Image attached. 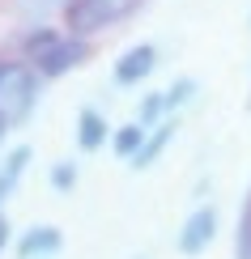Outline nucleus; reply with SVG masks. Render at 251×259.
Here are the masks:
<instances>
[{
    "mask_svg": "<svg viewBox=\"0 0 251 259\" xmlns=\"http://www.w3.org/2000/svg\"><path fill=\"white\" fill-rule=\"evenodd\" d=\"M39 90L43 77L30 60H0V119L9 127L30 119V111L39 106Z\"/></svg>",
    "mask_w": 251,
    "mask_h": 259,
    "instance_id": "nucleus-1",
    "label": "nucleus"
},
{
    "mask_svg": "<svg viewBox=\"0 0 251 259\" xmlns=\"http://www.w3.org/2000/svg\"><path fill=\"white\" fill-rule=\"evenodd\" d=\"M145 0H68L64 5V26L68 34H81L90 38L98 30H111L119 21H128Z\"/></svg>",
    "mask_w": 251,
    "mask_h": 259,
    "instance_id": "nucleus-2",
    "label": "nucleus"
},
{
    "mask_svg": "<svg viewBox=\"0 0 251 259\" xmlns=\"http://www.w3.org/2000/svg\"><path fill=\"white\" fill-rule=\"evenodd\" d=\"M85 60H90V42L81 34H56L30 64H34V72L43 81H60V77H68L73 68H81Z\"/></svg>",
    "mask_w": 251,
    "mask_h": 259,
    "instance_id": "nucleus-3",
    "label": "nucleus"
},
{
    "mask_svg": "<svg viewBox=\"0 0 251 259\" xmlns=\"http://www.w3.org/2000/svg\"><path fill=\"white\" fill-rule=\"evenodd\" d=\"M213 238H217V208L213 204H200L179 230V251L183 255H204L213 246Z\"/></svg>",
    "mask_w": 251,
    "mask_h": 259,
    "instance_id": "nucleus-4",
    "label": "nucleus"
},
{
    "mask_svg": "<svg viewBox=\"0 0 251 259\" xmlns=\"http://www.w3.org/2000/svg\"><path fill=\"white\" fill-rule=\"evenodd\" d=\"M154 68H158V47L154 42H136V47H128L115 60L111 77H115V85H140V81L154 77Z\"/></svg>",
    "mask_w": 251,
    "mask_h": 259,
    "instance_id": "nucleus-5",
    "label": "nucleus"
},
{
    "mask_svg": "<svg viewBox=\"0 0 251 259\" xmlns=\"http://www.w3.org/2000/svg\"><path fill=\"white\" fill-rule=\"evenodd\" d=\"M64 246V234L56 225H34V230H26L17 238V255L21 259H51Z\"/></svg>",
    "mask_w": 251,
    "mask_h": 259,
    "instance_id": "nucleus-6",
    "label": "nucleus"
},
{
    "mask_svg": "<svg viewBox=\"0 0 251 259\" xmlns=\"http://www.w3.org/2000/svg\"><path fill=\"white\" fill-rule=\"evenodd\" d=\"M174 127H179V123H174L170 115H166L162 123H154V127H149L145 145H140V149H136V157H132V170H149V166H154V161H158L162 153H166V145L174 140Z\"/></svg>",
    "mask_w": 251,
    "mask_h": 259,
    "instance_id": "nucleus-7",
    "label": "nucleus"
},
{
    "mask_svg": "<svg viewBox=\"0 0 251 259\" xmlns=\"http://www.w3.org/2000/svg\"><path fill=\"white\" fill-rule=\"evenodd\" d=\"M106 136H111V123H106L102 111H94V106H85V111L77 115V145L85 149V153H94V149L106 145Z\"/></svg>",
    "mask_w": 251,
    "mask_h": 259,
    "instance_id": "nucleus-8",
    "label": "nucleus"
},
{
    "mask_svg": "<svg viewBox=\"0 0 251 259\" xmlns=\"http://www.w3.org/2000/svg\"><path fill=\"white\" fill-rule=\"evenodd\" d=\"M26 166H30V145H17L13 153L5 157V166H0V208H5L9 196L17 191V183H21V175H26Z\"/></svg>",
    "mask_w": 251,
    "mask_h": 259,
    "instance_id": "nucleus-9",
    "label": "nucleus"
},
{
    "mask_svg": "<svg viewBox=\"0 0 251 259\" xmlns=\"http://www.w3.org/2000/svg\"><path fill=\"white\" fill-rule=\"evenodd\" d=\"M145 136H149V127L140 123V119H136V123H124V127L115 132V153L132 161V157H136V149L145 145Z\"/></svg>",
    "mask_w": 251,
    "mask_h": 259,
    "instance_id": "nucleus-10",
    "label": "nucleus"
},
{
    "mask_svg": "<svg viewBox=\"0 0 251 259\" xmlns=\"http://www.w3.org/2000/svg\"><path fill=\"white\" fill-rule=\"evenodd\" d=\"M166 115H170V106H166V90H162V94H145V98H140V111H136V119L145 123V127L162 123Z\"/></svg>",
    "mask_w": 251,
    "mask_h": 259,
    "instance_id": "nucleus-11",
    "label": "nucleus"
},
{
    "mask_svg": "<svg viewBox=\"0 0 251 259\" xmlns=\"http://www.w3.org/2000/svg\"><path fill=\"white\" fill-rule=\"evenodd\" d=\"M56 34H60V30H47V26H39V30H30V34L21 38V56H26V60H34V56H39V51L47 47V42L56 38Z\"/></svg>",
    "mask_w": 251,
    "mask_h": 259,
    "instance_id": "nucleus-12",
    "label": "nucleus"
},
{
    "mask_svg": "<svg viewBox=\"0 0 251 259\" xmlns=\"http://www.w3.org/2000/svg\"><path fill=\"white\" fill-rule=\"evenodd\" d=\"M192 94H196V81H192V77H179V81L166 90V106H170V111H179L183 102H192Z\"/></svg>",
    "mask_w": 251,
    "mask_h": 259,
    "instance_id": "nucleus-13",
    "label": "nucleus"
},
{
    "mask_svg": "<svg viewBox=\"0 0 251 259\" xmlns=\"http://www.w3.org/2000/svg\"><path fill=\"white\" fill-rule=\"evenodd\" d=\"M238 259H251V200L243 204V217H238Z\"/></svg>",
    "mask_w": 251,
    "mask_h": 259,
    "instance_id": "nucleus-14",
    "label": "nucleus"
},
{
    "mask_svg": "<svg viewBox=\"0 0 251 259\" xmlns=\"http://www.w3.org/2000/svg\"><path fill=\"white\" fill-rule=\"evenodd\" d=\"M51 183H56V191H73L77 187V161H60L51 170Z\"/></svg>",
    "mask_w": 251,
    "mask_h": 259,
    "instance_id": "nucleus-15",
    "label": "nucleus"
},
{
    "mask_svg": "<svg viewBox=\"0 0 251 259\" xmlns=\"http://www.w3.org/2000/svg\"><path fill=\"white\" fill-rule=\"evenodd\" d=\"M5 242H9V221L0 217V251H5Z\"/></svg>",
    "mask_w": 251,
    "mask_h": 259,
    "instance_id": "nucleus-16",
    "label": "nucleus"
},
{
    "mask_svg": "<svg viewBox=\"0 0 251 259\" xmlns=\"http://www.w3.org/2000/svg\"><path fill=\"white\" fill-rule=\"evenodd\" d=\"M5 132H9V123H5V119H0V140H5Z\"/></svg>",
    "mask_w": 251,
    "mask_h": 259,
    "instance_id": "nucleus-17",
    "label": "nucleus"
},
{
    "mask_svg": "<svg viewBox=\"0 0 251 259\" xmlns=\"http://www.w3.org/2000/svg\"><path fill=\"white\" fill-rule=\"evenodd\" d=\"M247 106H251V98H247Z\"/></svg>",
    "mask_w": 251,
    "mask_h": 259,
    "instance_id": "nucleus-18",
    "label": "nucleus"
}]
</instances>
